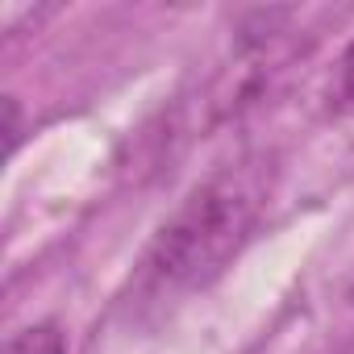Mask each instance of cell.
Instances as JSON below:
<instances>
[{"label":"cell","instance_id":"7a4b0ae2","mask_svg":"<svg viewBox=\"0 0 354 354\" xmlns=\"http://www.w3.org/2000/svg\"><path fill=\"white\" fill-rule=\"evenodd\" d=\"M5 354H67V337L55 321H38V325L17 329L5 342Z\"/></svg>","mask_w":354,"mask_h":354},{"label":"cell","instance_id":"3957f363","mask_svg":"<svg viewBox=\"0 0 354 354\" xmlns=\"http://www.w3.org/2000/svg\"><path fill=\"white\" fill-rule=\"evenodd\" d=\"M329 100H333V109H342V113L354 117V42L342 50V59H337V67H333Z\"/></svg>","mask_w":354,"mask_h":354},{"label":"cell","instance_id":"6da1fadb","mask_svg":"<svg viewBox=\"0 0 354 354\" xmlns=\"http://www.w3.org/2000/svg\"><path fill=\"white\" fill-rule=\"evenodd\" d=\"M271 196V171L263 158L217 167L180 201L158 230L146 275L167 292H192L217 279L250 242Z\"/></svg>","mask_w":354,"mask_h":354},{"label":"cell","instance_id":"277c9868","mask_svg":"<svg viewBox=\"0 0 354 354\" xmlns=\"http://www.w3.org/2000/svg\"><path fill=\"white\" fill-rule=\"evenodd\" d=\"M342 354H354V337H350V342H346V346H342Z\"/></svg>","mask_w":354,"mask_h":354}]
</instances>
